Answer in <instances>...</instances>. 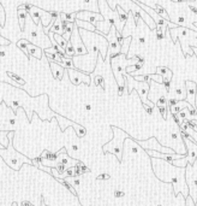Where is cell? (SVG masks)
Here are the masks:
<instances>
[{
    "mask_svg": "<svg viewBox=\"0 0 197 206\" xmlns=\"http://www.w3.org/2000/svg\"><path fill=\"white\" fill-rule=\"evenodd\" d=\"M171 136H172V139H173V140H177V139H178V134H177V133H174V131H172V133H171Z\"/></svg>",
    "mask_w": 197,
    "mask_h": 206,
    "instance_id": "28",
    "label": "cell"
},
{
    "mask_svg": "<svg viewBox=\"0 0 197 206\" xmlns=\"http://www.w3.org/2000/svg\"><path fill=\"white\" fill-rule=\"evenodd\" d=\"M111 176L108 175V174H101V175H99L97 176V180H107V179H109Z\"/></svg>",
    "mask_w": 197,
    "mask_h": 206,
    "instance_id": "25",
    "label": "cell"
},
{
    "mask_svg": "<svg viewBox=\"0 0 197 206\" xmlns=\"http://www.w3.org/2000/svg\"><path fill=\"white\" fill-rule=\"evenodd\" d=\"M107 41L109 44L108 48V58H113V57H117L118 54H120L122 52V44L119 42L117 35H116V27L113 25L111 28V30L107 35Z\"/></svg>",
    "mask_w": 197,
    "mask_h": 206,
    "instance_id": "1",
    "label": "cell"
},
{
    "mask_svg": "<svg viewBox=\"0 0 197 206\" xmlns=\"http://www.w3.org/2000/svg\"><path fill=\"white\" fill-rule=\"evenodd\" d=\"M69 76H70V81L75 84V86H79L81 83H86V84H90V77L86 74H82L77 70L73 69H66Z\"/></svg>",
    "mask_w": 197,
    "mask_h": 206,
    "instance_id": "4",
    "label": "cell"
},
{
    "mask_svg": "<svg viewBox=\"0 0 197 206\" xmlns=\"http://www.w3.org/2000/svg\"><path fill=\"white\" fill-rule=\"evenodd\" d=\"M65 54H66L67 57H71V58H73V57L77 54L76 48H75L73 44L71 42V40L67 42V46H66V48H65Z\"/></svg>",
    "mask_w": 197,
    "mask_h": 206,
    "instance_id": "18",
    "label": "cell"
},
{
    "mask_svg": "<svg viewBox=\"0 0 197 206\" xmlns=\"http://www.w3.org/2000/svg\"><path fill=\"white\" fill-rule=\"evenodd\" d=\"M124 195H125V193L123 190H120V189H116L114 190V196L116 198H123Z\"/></svg>",
    "mask_w": 197,
    "mask_h": 206,
    "instance_id": "24",
    "label": "cell"
},
{
    "mask_svg": "<svg viewBox=\"0 0 197 206\" xmlns=\"http://www.w3.org/2000/svg\"><path fill=\"white\" fill-rule=\"evenodd\" d=\"M157 109L160 110L161 116L166 120V118H167V106H157Z\"/></svg>",
    "mask_w": 197,
    "mask_h": 206,
    "instance_id": "22",
    "label": "cell"
},
{
    "mask_svg": "<svg viewBox=\"0 0 197 206\" xmlns=\"http://www.w3.org/2000/svg\"><path fill=\"white\" fill-rule=\"evenodd\" d=\"M49 63H51V70L53 72V76L57 78V80H62L63 76H64V74L66 72V69L64 66H62L59 63H57V62L49 61Z\"/></svg>",
    "mask_w": 197,
    "mask_h": 206,
    "instance_id": "7",
    "label": "cell"
},
{
    "mask_svg": "<svg viewBox=\"0 0 197 206\" xmlns=\"http://www.w3.org/2000/svg\"><path fill=\"white\" fill-rule=\"evenodd\" d=\"M185 87H186V99L189 104L196 107V82L186 81Z\"/></svg>",
    "mask_w": 197,
    "mask_h": 206,
    "instance_id": "5",
    "label": "cell"
},
{
    "mask_svg": "<svg viewBox=\"0 0 197 206\" xmlns=\"http://www.w3.org/2000/svg\"><path fill=\"white\" fill-rule=\"evenodd\" d=\"M131 36H129V38H124V44H122V52L120 53H123V54H127V48H129V46H130V42H131Z\"/></svg>",
    "mask_w": 197,
    "mask_h": 206,
    "instance_id": "19",
    "label": "cell"
},
{
    "mask_svg": "<svg viewBox=\"0 0 197 206\" xmlns=\"http://www.w3.org/2000/svg\"><path fill=\"white\" fill-rule=\"evenodd\" d=\"M146 152L148 153V154H150V156H155V157H159V158H163L165 160H167V162H170V163H172V162H174V160H177V159H180V158H184L186 154H174V153H167V154H163V153H156L155 151H153V150H146Z\"/></svg>",
    "mask_w": 197,
    "mask_h": 206,
    "instance_id": "6",
    "label": "cell"
},
{
    "mask_svg": "<svg viewBox=\"0 0 197 206\" xmlns=\"http://www.w3.org/2000/svg\"><path fill=\"white\" fill-rule=\"evenodd\" d=\"M18 17H19V22H21V28L24 29L25 28V22L28 18V11L25 5H22L18 7Z\"/></svg>",
    "mask_w": 197,
    "mask_h": 206,
    "instance_id": "13",
    "label": "cell"
},
{
    "mask_svg": "<svg viewBox=\"0 0 197 206\" xmlns=\"http://www.w3.org/2000/svg\"><path fill=\"white\" fill-rule=\"evenodd\" d=\"M75 23L77 24V27L79 29H83V30H90L93 33H97V29L94 24H92L90 22H87V21H82V19H77L75 21Z\"/></svg>",
    "mask_w": 197,
    "mask_h": 206,
    "instance_id": "8",
    "label": "cell"
},
{
    "mask_svg": "<svg viewBox=\"0 0 197 206\" xmlns=\"http://www.w3.org/2000/svg\"><path fill=\"white\" fill-rule=\"evenodd\" d=\"M116 10H117V13H118V18H119V23H120V29L123 30V28H124V25H125V23H126V21L129 19V13L127 12H125L119 5H117V7H116Z\"/></svg>",
    "mask_w": 197,
    "mask_h": 206,
    "instance_id": "12",
    "label": "cell"
},
{
    "mask_svg": "<svg viewBox=\"0 0 197 206\" xmlns=\"http://www.w3.org/2000/svg\"><path fill=\"white\" fill-rule=\"evenodd\" d=\"M26 51H28V53H29L30 55L37 58V59H40V58L42 57V53H43V51L40 47H37V46H35V45H33L30 42H28V45H26Z\"/></svg>",
    "mask_w": 197,
    "mask_h": 206,
    "instance_id": "10",
    "label": "cell"
},
{
    "mask_svg": "<svg viewBox=\"0 0 197 206\" xmlns=\"http://www.w3.org/2000/svg\"><path fill=\"white\" fill-rule=\"evenodd\" d=\"M94 82H95V86L96 87H101L102 89L105 88V80H103V77L101 75H96L94 77Z\"/></svg>",
    "mask_w": 197,
    "mask_h": 206,
    "instance_id": "21",
    "label": "cell"
},
{
    "mask_svg": "<svg viewBox=\"0 0 197 206\" xmlns=\"http://www.w3.org/2000/svg\"><path fill=\"white\" fill-rule=\"evenodd\" d=\"M156 74H159V75L162 76L163 82H171L172 76H173L172 71L168 69V68H166V66H159L157 70H156ZM163 82H162V83H163Z\"/></svg>",
    "mask_w": 197,
    "mask_h": 206,
    "instance_id": "9",
    "label": "cell"
},
{
    "mask_svg": "<svg viewBox=\"0 0 197 206\" xmlns=\"http://www.w3.org/2000/svg\"><path fill=\"white\" fill-rule=\"evenodd\" d=\"M196 206H197V201H196Z\"/></svg>",
    "mask_w": 197,
    "mask_h": 206,
    "instance_id": "34",
    "label": "cell"
},
{
    "mask_svg": "<svg viewBox=\"0 0 197 206\" xmlns=\"http://www.w3.org/2000/svg\"><path fill=\"white\" fill-rule=\"evenodd\" d=\"M75 185H76V186H78V185H79V180H77V179H76V180H75Z\"/></svg>",
    "mask_w": 197,
    "mask_h": 206,
    "instance_id": "32",
    "label": "cell"
},
{
    "mask_svg": "<svg viewBox=\"0 0 197 206\" xmlns=\"http://www.w3.org/2000/svg\"><path fill=\"white\" fill-rule=\"evenodd\" d=\"M189 9H190V10H191L193 13H196V16H197V7H193L192 5H190V7H189Z\"/></svg>",
    "mask_w": 197,
    "mask_h": 206,
    "instance_id": "29",
    "label": "cell"
},
{
    "mask_svg": "<svg viewBox=\"0 0 197 206\" xmlns=\"http://www.w3.org/2000/svg\"><path fill=\"white\" fill-rule=\"evenodd\" d=\"M86 110H87V111H90V110H92V106H90L89 104H87V105H86Z\"/></svg>",
    "mask_w": 197,
    "mask_h": 206,
    "instance_id": "31",
    "label": "cell"
},
{
    "mask_svg": "<svg viewBox=\"0 0 197 206\" xmlns=\"http://www.w3.org/2000/svg\"><path fill=\"white\" fill-rule=\"evenodd\" d=\"M60 18L63 21H66V22H71V23H75L76 18H77V11H73V12H62L60 13Z\"/></svg>",
    "mask_w": 197,
    "mask_h": 206,
    "instance_id": "14",
    "label": "cell"
},
{
    "mask_svg": "<svg viewBox=\"0 0 197 206\" xmlns=\"http://www.w3.org/2000/svg\"><path fill=\"white\" fill-rule=\"evenodd\" d=\"M138 41H139V44H144V42H146V38H144V36H139Z\"/></svg>",
    "mask_w": 197,
    "mask_h": 206,
    "instance_id": "30",
    "label": "cell"
},
{
    "mask_svg": "<svg viewBox=\"0 0 197 206\" xmlns=\"http://www.w3.org/2000/svg\"><path fill=\"white\" fill-rule=\"evenodd\" d=\"M193 199H190V198H186V206H195L193 205Z\"/></svg>",
    "mask_w": 197,
    "mask_h": 206,
    "instance_id": "27",
    "label": "cell"
},
{
    "mask_svg": "<svg viewBox=\"0 0 197 206\" xmlns=\"http://www.w3.org/2000/svg\"><path fill=\"white\" fill-rule=\"evenodd\" d=\"M54 40L57 41V44L65 51V48H66V46H67V40H65V38L63 36V35H60V34H55L54 33Z\"/></svg>",
    "mask_w": 197,
    "mask_h": 206,
    "instance_id": "15",
    "label": "cell"
},
{
    "mask_svg": "<svg viewBox=\"0 0 197 206\" xmlns=\"http://www.w3.org/2000/svg\"><path fill=\"white\" fill-rule=\"evenodd\" d=\"M154 7H155V11L163 18V19H166V21H171V18H170V16H168V13H167V11L161 6V5H159V4H155L154 5Z\"/></svg>",
    "mask_w": 197,
    "mask_h": 206,
    "instance_id": "17",
    "label": "cell"
},
{
    "mask_svg": "<svg viewBox=\"0 0 197 206\" xmlns=\"http://www.w3.org/2000/svg\"><path fill=\"white\" fill-rule=\"evenodd\" d=\"M157 206H162V205H160V204H159V205H157Z\"/></svg>",
    "mask_w": 197,
    "mask_h": 206,
    "instance_id": "33",
    "label": "cell"
},
{
    "mask_svg": "<svg viewBox=\"0 0 197 206\" xmlns=\"http://www.w3.org/2000/svg\"><path fill=\"white\" fill-rule=\"evenodd\" d=\"M77 19L87 21L95 25L96 23L103 21V16L100 13H96V12H92L89 10H82V11H77Z\"/></svg>",
    "mask_w": 197,
    "mask_h": 206,
    "instance_id": "2",
    "label": "cell"
},
{
    "mask_svg": "<svg viewBox=\"0 0 197 206\" xmlns=\"http://www.w3.org/2000/svg\"><path fill=\"white\" fill-rule=\"evenodd\" d=\"M126 86H119V88H118V95L120 97V95H123V93H124V88H125Z\"/></svg>",
    "mask_w": 197,
    "mask_h": 206,
    "instance_id": "26",
    "label": "cell"
},
{
    "mask_svg": "<svg viewBox=\"0 0 197 206\" xmlns=\"http://www.w3.org/2000/svg\"><path fill=\"white\" fill-rule=\"evenodd\" d=\"M176 98L178 100H184L186 98V91L184 86H178L176 88Z\"/></svg>",
    "mask_w": 197,
    "mask_h": 206,
    "instance_id": "16",
    "label": "cell"
},
{
    "mask_svg": "<svg viewBox=\"0 0 197 206\" xmlns=\"http://www.w3.org/2000/svg\"><path fill=\"white\" fill-rule=\"evenodd\" d=\"M177 25H183V27H187V19L184 16H178L174 19H172Z\"/></svg>",
    "mask_w": 197,
    "mask_h": 206,
    "instance_id": "20",
    "label": "cell"
},
{
    "mask_svg": "<svg viewBox=\"0 0 197 206\" xmlns=\"http://www.w3.org/2000/svg\"><path fill=\"white\" fill-rule=\"evenodd\" d=\"M106 1H107V4L109 5V7H111L112 10H116V7H117L116 1H117V0H106Z\"/></svg>",
    "mask_w": 197,
    "mask_h": 206,
    "instance_id": "23",
    "label": "cell"
},
{
    "mask_svg": "<svg viewBox=\"0 0 197 206\" xmlns=\"http://www.w3.org/2000/svg\"><path fill=\"white\" fill-rule=\"evenodd\" d=\"M79 28L77 27V24L75 23V28H73V33L71 35V42L73 44L75 48H76V52L78 55H83V54H86L87 53V47L83 45L82 40L79 39Z\"/></svg>",
    "mask_w": 197,
    "mask_h": 206,
    "instance_id": "3",
    "label": "cell"
},
{
    "mask_svg": "<svg viewBox=\"0 0 197 206\" xmlns=\"http://www.w3.org/2000/svg\"><path fill=\"white\" fill-rule=\"evenodd\" d=\"M49 32H53V33H55V34H60V35H63L64 34V27H63V19L60 18V16L54 21V23L52 24V27H51V30Z\"/></svg>",
    "mask_w": 197,
    "mask_h": 206,
    "instance_id": "11",
    "label": "cell"
}]
</instances>
